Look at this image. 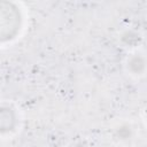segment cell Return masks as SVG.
<instances>
[{
  "label": "cell",
  "mask_w": 147,
  "mask_h": 147,
  "mask_svg": "<svg viewBox=\"0 0 147 147\" xmlns=\"http://www.w3.org/2000/svg\"><path fill=\"white\" fill-rule=\"evenodd\" d=\"M20 14L10 5L0 2V40L11 38L17 30Z\"/></svg>",
  "instance_id": "cell-1"
},
{
  "label": "cell",
  "mask_w": 147,
  "mask_h": 147,
  "mask_svg": "<svg viewBox=\"0 0 147 147\" xmlns=\"http://www.w3.org/2000/svg\"><path fill=\"white\" fill-rule=\"evenodd\" d=\"M14 124H15V116L11 109L1 108L0 109V130L1 131L11 130Z\"/></svg>",
  "instance_id": "cell-2"
}]
</instances>
